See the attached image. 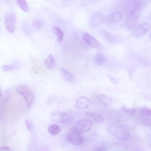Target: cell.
Listing matches in <instances>:
<instances>
[{"label":"cell","instance_id":"cell-1","mask_svg":"<svg viewBox=\"0 0 151 151\" xmlns=\"http://www.w3.org/2000/svg\"><path fill=\"white\" fill-rule=\"evenodd\" d=\"M16 90L23 96L28 107H31L34 99V93L32 89L26 85H20L16 88Z\"/></svg>","mask_w":151,"mask_h":151},{"label":"cell","instance_id":"cell-2","mask_svg":"<svg viewBox=\"0 0 151 151\" xmlns=\"http://www.w3.org/2000/svg\"><path fill=\"white\" fill-rule=\"evenodd\" d=\"M93 126V122L90 120L87 119H82L77 121L73 128L81 134L89 131Z\"/></svg>","mask_w":151,"mask_h":151},{"label":"cell","instance_id":"cell-3","mask_svg":"<svg viewBox=\"0 0 151 151\" xmlns=\"http://www.w3.org/2000/svg\"><path fill=\"white\" fill-rule=\"evenodd\" d=\"M50 118L54 122L58 123H65L70 121L72 115L68 112L58 111L52 113Z\"/></svg>","mask_w":151,"mask_h":151},{"label":"cell","instance_id":"cell-4","mask_svg":"<svg viewBox=\"0 0 151 151\" xmlns=\"http://www.w3.org/2000/svg\"><path fill=\"white\" fill-rule=\"evenodd\" d=\"M66 138L68 142L74 145H80L83 142V138L81 134L73 127L67 132Z\"/></svg>","mask_w":151,"mask_h":151},{"label":"cell","instance_id":"cell-5","mask_svg":"<svg viewBox=\"0 0 151 151\" xmlns=\"http://www.w3.org/2000/svg\"><path fill=\"white\" fill-rule=\"evenodd\" d=\"M5 24L7 30L11 33H13L15 29L16 16L12 11L6 12L5 16Z\"/></svg>","mask_w":151,"mask_h":151},{"label":"cell","instance_id":"cell-6","mask_svg":"<svg viewBox=\"0 0 151 151\" xmlns=\"http://www.w3.org/2000/svg\"><path fill=\"white\" fill-rule=\"evenodd\" d=\"M84 40L91 46L98 50L103 49L102 45L93 37L87 32H84L82 35Z\"/></svg>","mask_w":151,"mask_h":151},{"label":"cell","instance_id":"cell-7","mask_svg":"<svg viewBox=\"0 0 151 151\" xmlns=\"http://www.w3.org/2000/svg\"><path fill=\"white\" fill-rule=\"evenodd\" d=\"M110 132L113 136L121 139H125L129 136V132L127 129L123 127H117Z\"/></svg>","mask_w":151,"mask_h":151},{"label":"cell","instance_id":"cell-8","mask_svg":"<svg viewBox=\"0 0 151 151\" xmlns=\"http://www.w3.org/2000/svg\"><path fill=\"white\" fill-rule=\"evenodd\" d=\"M92 104V101L88 98L82 96L79 97L76 101L75 107L80 109H84L88 108Z\"/></svg>","mask_w":151,"mask_h":151},{"label":"cell","instance_id":"cell-9","mask_svg":"<svg viewBox=\"0 0 151 151\" xmlns=\"http://www.w3.org/2000/svg\"><path fill=\"white\" fill-rule=\"evenodd\" d=\"M150 26L147 23H143L140 24L134 30L133 35L136 37L143 36L150 29Z\"/></svg>","mask_w":151,"mask_h":151},{"label":"cell","instance_id":"cell-10","mask_svg":"<svg viewBox=\"0 0 151 151\" xmlns=\"http://www.w3.org/2000/svg\"><path fill=\"white\" fill-rule=\"evenodd\" d=\"M105 16L101 13H97L92 17L91 19V23L93 27L99 26L104 23L105 20Z\"/></svg>","mask_w":151,"mask_h":151},{"label":"cell","instance_id":"cell-11","mask_svg":"<svg viewBox=\"0 0 151 151\" xmlns=\"http://www.w3.org/2000/svg\"><path fill=\"white\" fill-rule=\"evenodd\" d=\"M86 119L91 122L96 123H100L103 122L104 120L103 116L100 114L88 112L86 113Z\"/></svg>","mask_w":151,"mask_h":151},{"label":"cell","instance_id":"cell-12","mask_svg":"<svg viewBox=\"0 0 151 151\" xmlns=\"http://www.w3.org/2000/svg\"><path fill=\"white\" fill-rule=\"evenodd\" d=\"M100 32L103 37L109 43H114L116 42L117 40L116 37L109 32L101 29L100 31Z\"/></svg>","mask_w":151,"mask_h":151},{"label":"cell","instance_id":"cell-13","mask_svg":"<svg viewBox=\"0 0 151 151\" xmlns=\"http://www.w3.org/2000/svg\"><path fill=\"white\" fill-rule=\"evenodd\" d=\"M62 76L65 81L68 83L73 82L74 78L73 75L66 69L63 68L61 69Z\"/></svg>","mask_w":151,"mask_h":151},{"label":"cell","instance_id":"cell-14","mask_svg":"<svg viewBox=\"0 0 151 151\" xmlns=\"http://www.w3.org/2000/svg\"><path fill=\"white\" fill-rule=\"evenodd\" d=\"M45 64L47 68L49 69H53L55 67L54 59L51 54H49L45 61Z\"/></svg>","mask_w":151,"mask_h":151},{"label":"cell","instance_id":"cell-15","mask_svg":"<svg viewBox=\"0 0 151 151\" xmlns=\"http://www.w3.org/2000/svg\"><path fill=\"white\" fill-rule=\"evenodd\" d=\"M48 131L50 134L53 136H55L60 133L61 129L58 125L54 124L48 127Z\"/></svg>","mask_w":151,"mask_h":151},{"label":"cell","instance_id":"cell-16","mask_svg":"<svg viewBox=\"0 0 151 151\" xmlns=\"http://www.w3.org/2000/svg\"><path fill=\"white\" fill-rule=\"evenodd\" d=\"M122 18V14L119 11H116L110 16L109 20L112 22H117L120 21Z\"/></svg>","mask_w":151,"mask_h":151},{"label":"cell","instance_id":"cell-17","mask_svg":"<svg viewBox=\"0 0 151 151\" xmlns=\"http://www.w3.org/2000/svg\"><path fill=\"white\" fill-rule=\"evenodd\" d=\"M53 32L56 35L58 42H61L63 40L64 33L62 30L58 27H55L52 28Z\"/></svg>","mask_w":151,"mask_h":151},{"label":"cell","instance_id":"cell-18","mask_svg":"<svg viewBox=\"0 0 151 151\" xmlns=\"http://www.w3.org/2000/svg\"><path fill=\"white\" fill-rule=\"evenodd\" d=\"M106 56L103 54H99L96 55L95 60L96 63L99 65H103L106 60Z\"/></svg>","mask_w":151,"mask_h":151},{"label":"cell","instance_id":"cell-19","mask_svg":"<svg viewBox=\"0 0 151 151\" xmlns=\"http://www.w3.org/2000/svg\"><path fill=\"white\" fill-rule=\"evenodd\" d=\"M96 98L99 101L105 106L107 105L111 100L106 95L104 94L97 96Z\"/></svg>","mask_w":151,"mask_h":151},{"label":"cell","instance_id":"cell-20","mask_svg":"<svg viewBox=\"0 0 151 151\" xmlns=\"http://www.w3.org/2000/svg\"><path fill=\"white\" fill-rule=\"evenodd\" d=\"M17 1L20 8L25 12H27L29 7L26 1L24 0H18Z\"/></svg>","mask_w":151,"mask_h":151},{"label":"cell","instance_id":"cell-21","mask_svg":"<svg viewBox=\"0 0 151 151\" xmlns=\"http://www.w3.org/2000/svg\"><path fill=\"white\" fill-rule=\"evenodd\" d=\"M139 112L140 114L149 117H151V111L150 109L148 107L141 108L139 110Z\"/></svg>","mask_w":151,"mask_h":151},{"label":"cell","instance_id":"cell-22","mask_svg":"<svg viewBox=\"0 0 151 151\" xmlns=\"http://www.w3.org/2000/svg\"><path fill=\"white\" fill-rule=\"evenodd\" d=\"M44 24L43 21L41 19H37L33 21L32 26L37 29H39L42 28Z\"/></svg>","mask_w":151,"mask_h":151},{"label":"cell","instance_id":"cell-23","mask_svg":"<svg viewBox=\"0 0 151 151\" xmlns=\"http://www.w3.org/2000/svg\"><path fill=\"white\" fill-rule=\"evenodd\" d=\"M25 123L28 130L32 133L34 129V124L32 121L30 119H27L25 120Z\"/></svg>","mask_w":151,"mask_h":151},{"label":"cell","instance_id":"cell-24","mask_svg":"<svg viewBox=\"0 0 151 151\" xmlns=\"http://www.w3.org/2000/svg\"><path fill=\"white\" fill-rule=\"evenodd\" d=\"M122 110L127 114L130 115H134L136 113V109L134 108L129 109L124 106L122 107Z\"/></svg>","mask_w":151,"mask_h":151},{"label":"cell","instance_id":"cell-25","mask_svg":"<svg viewBox=\"0 0 151 151\" xmlns=\"http://www.w3.org/2000/svg\"><path fill=\"white\" fill-rule=\"evenodd\" d=\"M17 68V66L15 65H7L3 66L2 68V70L4 71H6L16 69Z\"/></svg>","mask_w":151,"mask_h":151},{"label":"cell","instance_id":"cell-26","mask_svg":"<svg viewBox=\"0 0 151 151\" xmlns=\"http://www.w3.org/2000/svg\"><path fill=\"white\" fill-rule=\"evenodd\" d=\"M108 77L113 83L114 84H116L118 83V81L110 75H108Z\"/></svg>","mask_w":151,"mask_h":151},{"label":"cell","instance_id":"cell-27","mask_svg":"<svg viewBox=\"0 0 151 151\" xmlns=\"http://www.w3.org/2000/svg\"><path fill=\"white\" fill-rule=\"evenodd\" d=\"M0 151H14L9 147H5L0 148Z\"/></svg>","mask_w":151,"mask_h":151},{"label":"cell","instance_id":"cell-28","mask_svg":"<svg viewBox=\"0 0 151 151\" xmlns=\"http://www.w3.org/2000/svg\"><path fill=\"white\" fill-rule=\"evenodd\" d=\"M96 151H106L105 149L103 147H100L98 148L96 150Z\"/></svg>","mask_w":151,"mask_h":151},{"label":"cell","instance_id":"cell-29","mask_svg":"<svg viewBox=\"0 0 151 151\" xmlns=\"http://www.w3.org/2000/svg\"><path fill=\"white\" fill-rule=\"evenodd\" d=\"M1 88H0V98H1Z\"/></svg>","mask_w":151,"mask_h":151}]
</instances>
